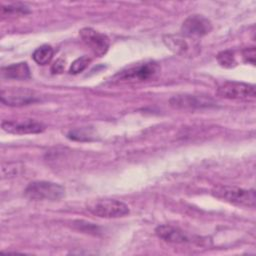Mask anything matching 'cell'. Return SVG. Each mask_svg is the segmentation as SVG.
Segmentation results:
<instances>
[{"mask_svg":"<svg viewBox=\"0 0 256 256\" xmlns=\"http://www.w3.org/2000/svg\"><path fill=\"white\" fill-rule=\"evenodd\" d=\"M212 195L217 199L232 205L253 208L256 202L255 191L246 190L235 186L219 185L212 190Z\"/></svg>","mask_w":256,"mask_h":256,"instance_id":"cell-1","label":"cell"},{"mask_svg":"<svg viewBox=\"0 0 256 256\" xmlns=\"http://www.w3.org/2000/svg\"><path fill=\"white\" fill-rule=\"evenodd\" d=\"M25 196L34 201H58L65 196V188L57 183L37 181L27 186Z\"/></svg>","mask_w":256,"mask_h":256,"instance_id":"cell-2","label":"cell"},{"mask_svg":"<svg viewBox=\"0 0 256 256\" xmlns=\"http://www.w3.org/2000/svg\"><path fill=\"white\" fill-rule=\"evenodd\" d=\"M87 210L100 218H120L130 213L129 207L115 199H101L92 201L88 204Z\"/></svg>","mask_w":256,"mask_h":256,"instance_id":"cell-3","label":"cell"},{"mask_svg":"<svg viewBox=\"0 0 256 256\" xmlns=\"http://www.w3.org/2000/svg\"><path fill=\"white\" fill-rule=\"evenodd\" d=\"M217 95L224 99L249 101L256 98L255 86L243 82L227 81L217 89Z\"/></svg>","mask_w":256,"mask_h":256,"instance_id":"cell-4","label":"cell"},{"mask_svg":"<svg viewBox=\"0 0 256 256\" xmlns=\"http://www.w3.org/2000/svg\"><path fill=\"white\" fill-rule=\"evenodd\" d=\"M160 72V66L156 62H145L131 66L116 75V78L127 82H143L155 77Z\"/></svg>","mask_w":256,"mask_h":256,"instance_id":"cell-5","label":"cell"},{"mask_svg":"<svg viewBox=\"0 0 256 256\" xmlns=\"http://www.w3.org/2000/svg\"><path fill=\"white\" fill-rule=\"evenodd\" d=\"M213 29L211 21L203 15L189 16L182 24V34L188 38H201L208 35Z\"/></svg>","mask_w":256,"mask_h":256,"instance_id":"cell-6","label":"cell"},{"mask_svg":"<svg viewBox=\"0 0 256 256\" xmlns=\"http://www.w3.org/2000/svg\"><path fill=\"white\" fill-rule=\"evenodd\" d=\"M79 35L83 43L88 46L95 55L102 57L107 53L110 46V40L105 34L87 27L81 29Z\"/></svg>","mask_w":256,"mask_h":256,"instance_id":"cell-7","label":"cell"},{"mask_svg":"<svg viewBox=\"0 0 256 256\" xmlns=\"http://www.w3.org/2000/svg\"><path fill=\"white\" fill-rule=\"evenodd\" d=\"M1 102L8 106H24L37 102L39 99L34 91L25 88H11L1 91Z\"/></svg>","mask_w":256,"mask_h":256,"instance_id":"cell-8","label":"cell"},{"mask_svg":"<svg viewBox=\"0 0 256 256\" xmlns=\"http://www.w3.org/2000/svg\"><path fill=\"white\" fill-rule=\"evenodd\" d=\"M175 109H199L215 106V102L210 97L201 95H176L169 101Z\"/></svg>","mask_w":256,"mask_h":256,"instance_id":"cell-9","label":"cell"},{"mask_svg":"<svg viewBox=\"0 0 256 256\" xmlns=\"http://www.w3.org/2000/svg\"><path fill=\"white\" fill-rule=\"evenodd\" d=\"M2 129L10 134L26 135V134H38L45 130V127L34 120L25 121H3Z\"/></svg>","mask_w":256,"mask_h":256,"instance_id":"cell-10","label":"cell"},{"mask_svg":"<svg viewBox=\"0 0 256 256\" xmlns=\"http://www.w3.org/2000/svg\"><path fill=\"white\" fill-rule=\"evenodd\" d=\"M156 235L165 242L173 244H184L191 242L187 233L170 225H160L155 230Z\"/></svg>","mask_w":256,"mask_h":256,"instance_id":"cell-11","label":"cell"},{"mask_svg":"<svg viewBox=\"0 0 256 256\" xmlns=\"http://www.w3.org/2000/svg\"><path fill=\"white\" fill-rule=\"evenodd\" d=\"M184 35H166L163 38L164 44L175 54L181 56H188L191 52V46Z\"/></svg>","mask_w":256,"mask_h":256,"instance_id":"cell-12","label":"cell"},{"mask_svg":"<svg viewBox=\"0 0 256 256\" xmlns=\"http://www.w3.org/2000/svg\"><path fill=\"white\" fill-rule=\"evenodd\" d=\"M1 74L4 78L13 80H27L31 76L29 66L26 62H20L3 67L1 69Z\"/></svg>","mask_w":256,"mask_h":256,"instance_id":"cell-13","label":"cell"},{"mask_svg":"<svg viewBox=\"0 0 256 256\" xmlns=\"http://www.w3.org/2000/svg\"><path fill=\"white\" fill-rule=\"evenodd\" d=\"M54 56V49L50 45H42L33 53V60L39 65H46L51 62Z\"/></svg>","mask_w":256,"mask_h":256,"instance_id":"cell-14","label":"cell"},{"mask_svg":"<svg viewBox=\"0 0 256 256\" xmlns=\"http://www.w3.org/2000/svg\"><path fill=\"white\" fill-rule=\"evenodd\" d=\"M67 137L75 141H91V140H94L95 135L91 129L81 128V129H75L70 131Z\"/></svg>","mask_w":256,"mask_h":256,"instance_id":"cell-15","label":"cell"},{"mask_svg":"<svg viewBox=\"0 0 256 256\" xmlns=\"http://www.w3.org/2000/svg\"><path fill=\"white\" fill-rule=\"evenodd\" d=\"M218 63L224 68H233L237 65L234 52L231 50H225L217 55Z\"/></svg>","mask_w":256,"mask_h":256,"instance_id":"cell-16","label":"cell"},{"mask_svg":"<svg viewBox=\"0 0 256 256\" xmlns=\"http://www.w3.org/2000/svg\"><path fill=\"white\" fill-rule=\"evenodd\" d=\"M90 63H91V58H90V57H88V56H82V57L76 59V60L72 63L69 72H70L71 74H74V75L79 74V73L83 72V71L89 66Z\"/></svg>","mask_w":256,"mask_h":256,"instance_id":"cell-17","label":"cell"},{"mask_svg":"<svg viewBox=\"0 0 256 256\" xmlns=\"http://www.w3.org/2000/svg\"><path fill=\"white\" fill-rule=\"evenodd\" d=\"M30 10L29 8L21 3H16V4H11L8 6H3L2 7V14H27L29 13Z\"/></svg>","mask_w":256,"mask_h":256,"instance_id":"cell-18","label":"cell"},{"mask_svg":"<svg viewBox=\"0 0 256 256\" xmlns=\"http://www.w3.org/2000/svg\"><path fill=\"white\" fill-rule=\"evenodd\" d=\"M242 57L244 59V62L254 65L255 64V49H254V47L246 48L242 53Z\"/></svg>","mask_w":256,"mask_h":256,"instance_id":"cell-19","label":"cell"},{"mask_svg":"<svg viewBox=\"0 0 256 256\" xmlns=\"http://www.w3.org/2000/svg\"><path fill=\"white\" fill-rule=\"evenodd\" d=\"M65 68V61L62 59H58L54 62V64L51 67V72L53 74H59L62 73Z\"/></svg>","mask_w":256,"mask_h":256,"instance_id":"cell-20","label":"cell"}]
</instances>
